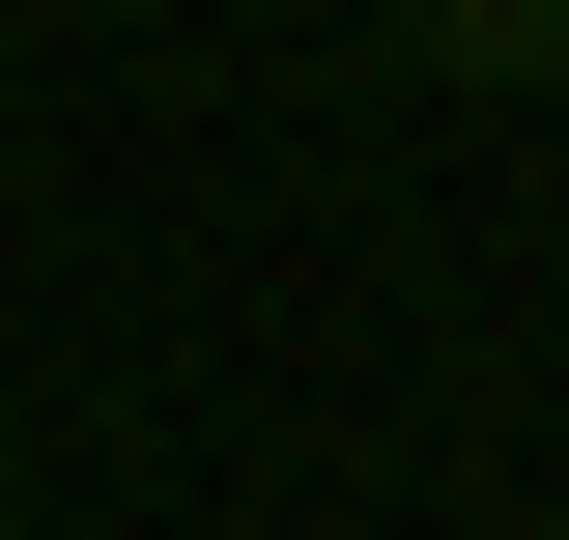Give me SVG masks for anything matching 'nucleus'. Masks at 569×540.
Listing matches in <instances>:
<instances>
[{
  "instance_id": "f257e3e1",
  "label": "nucleus",
  "mask_w": 569,
  "mask_h": 540,
  "mask_svg": "<svg viewBox=\"0 0 569 540\" xmlns=\"http://www.w3.org/2000/svg\"><path fill=\"white\" fill-rule=\"evenodd\" d=\"M399 29H427L456 86H569V0H399Z\"/></svg>"
},
{
  "instance_id": "f03ea898",
  "label": "nucleus",
  "mask_w": 569,
  "mask_h": 540,
  "mask_svg": "<svg viewBox=\"0 0 569 540\" xmlns=\"http://www.w3.org/2000/svg\"><path fill=\"white\" fill-rule=\"evenodd\" d=\"M0 58H29V29H0Z\"/></svg>"
}]
</instances>
